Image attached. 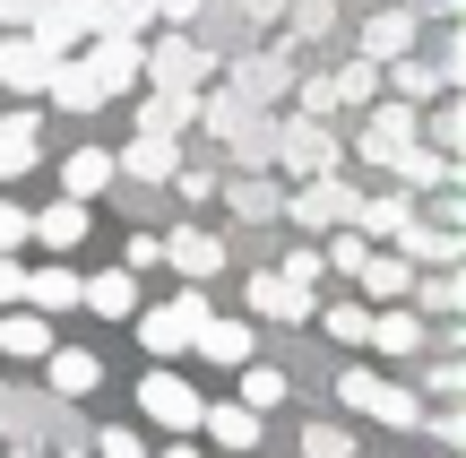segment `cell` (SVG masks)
<instances>
[{"instance_id":"cell-1","label":"cell","mask_w":466,"mask_h":458,"mask_svg":"<svg viewBox=\"0 0 466 458\" xmlns=\"http://www.w3.org/2000/svg\"><path fill=\"white\" fill-rule=\"evenodd\" d=\"M138 78L173 87V96H199V87H217V52L190 44V26H165L156 44H138Z\"/></svg>"},{"instance_id":"cell-2","label":"cell","mask_w":466,"mask_h":458,"mask_svg":"<svg viewBox=\"0 0 466 458\" xmlns=\"http://www.w3.org/2000/svg\"><path fill=\"white\" fill-rule=\"evenodd\" d=\"M337 398H346L354 415H380L389 433H415V424H423V398L406 390V381L371 372V363H354V372H337Z\"/></svg>"},{"instance_id":"cell-3","label":"cell","mask_w":466,"mask_h":458,"mask_svg":"<svg viewBox=\"0 0 466 458\" xmlns=\"http://www.w3.org/2000/svg\"><path fill=\"white\" fill-rule=\"evenodd\" d=\"M268 165H285L294 182H311V173H337L346 165V138L329 130V121H311V113H285L277 121V156Z\"/></svg>"},{"instance_id":"cell-4","label":"cell","mask_w":466,"mask_h":458,"mask_svg":"<svg viewBox=\"0 0 466 458\" xmlns=\"http://www.w3.org/2000/svg\"><path fill=\"white\" fill-rule=\"evenodd\" d=\"M354 199H363V190H354V182H337V173H311V182H294V190H285V208H277V217H294L302 225V234H337V225H354Z\"/></svg>"},{"instance_id":"cell-5","label":"cell","mask_w":466,"mask_h":458,"mask_svg":"<svg viewBox=\"0 0 466 458\" xmlns=\"http://www.w3.org/2000/svg\"><path fill=\"white\" fill-rule=\"evenodd\" d=\"M199 321H208V294H199V286H182L173 303H156L147 321H138V346H147L156 363H173V355H190V338H199Z\"/></svg>"},{"instance_id":"cell-6","label":"cell","mask_w":466,"mask_h":458,"mask_svg":"<svg viewBox=\"0 0 466 458\" xmlns=\"http://www.w3.org/2000/svg\"><path fill=\"white\" fill-rule=\"evenodd\" d=\"M363 165H380L389 173V156H398V148H415V121H423V104H406V96H371L363 104Z\"/></svg>"},{"instance_id":"cell-7","label":"cell","mask_w":466,"mask_h":458,"mask_svg":"<svg viewBox=\"0 0 466 458\" xmlns=\"http://www.w3.org/2000/svg\"><path fill=\"white\" fill-rule=\"evenodd\" d=\"M138 407H147V424H165V433H199V407H208V398L190 390L182 372H165V363H156V372L138 381Z\"/></svg>"},{"instance_id":"cell-8","label":"cell","mask_w":466,"mask_h":458,"mask_svg":"<svg viewBox=\"0 0 466 458\" xmlns=\"http://www.w3.org/2000/svg\"><path fill=\"white\" fill-rule=\"evenodd\" d=\"M96 26H104V0H35V17H26V35H44L52 52H78Z\"/></svg>"},{"instance_id":"cell-9","label":"cell","mask_w":466,"mask_h":458,"mask_svg":"<svg viewBox=\"0 0 466 458\" xmlns=\"http://www.w3.org/2000/svg\"><path fill=\"white\" fill-rule=\"evenodd\" d=\"M52 61H61V52H52L44 35H26V26H9V44H0V87H17V96H44V78H52Z\"/></svg>"},{"instance_id":"cell-10","label":"cell","mask_w":466,"mask_h":458,"mask_svg":"<svg viewBox=\"0 0 466 458\" xmlns=\"http://www.w3.org/2000/svg\"><path fill=\"white\" fill-rule=\"evenodd\" d=\"M165 242V269H182V286H208V277L225 269V242L208 234V225H173V234H156Z\"/></svg>"},{"instance_id":"cell-11","label":"cell","mask_w":466,"mask_h":458,"mask_svg":"<svg viewBox=\"0 0 466 458\" xmlns=\"http://www.w3.org/2000/svg\"><path fill=\"white\" fill-rule=\"evenodd\" d=\"M78 61L96 69V87H104V96H121V87H138V35L104 26V35H86V52H78Z\"/></svg>"},{"instance_id":"cell-12","label":"cell","mask_w":466,"mask_h":458,"mask_svg":"<svg viewBox=\"0 0 466 458\" xmlns=\"http://www.w3.org/2000/svg\"><path fill=\"white\" fill-rule=\"evenodd\" d=\"M389 251H406L415 269H450V260L466 251V234L458 225H432V217H406L398 234H389Z\"/></svg>"},{"instance_id":"cell-13","label":"cell","mask_w":466,"mask_h":458,"mask_svg":"<svg viewBox=\"0 0 466 458\" xmlns=\"http://www.w3.org/2000/svg\"><path fill=\"white\" fill-rule=\"evenodd\" d=\"M250 311H259V321H311V286H294V277L285 269H250Z\"/></svg>"},{"instance_id":"cell-14","label":"cell","mask_w":466,"mask_h":458,"mask_svg":"<svg viewBox=\"0 0 466 458\" xmlns=\"http://www.w3.org/2000/svg\"><path fill=\"white\" fill-rule=\"evenodd\" d=\"M121 165V182H173V165H182V138H165V130H138L130 148L113 156Z\"/></svg>"},{"instance_id":"cell-15","label":"cell","mask_w":466,"mask_h":458,"mask_svg":"<svg viewBox=\"0 0 466 458\" xmlns=\"http://www.w3.org/2000/svg\"><path fill=\"white\" fill-rule=\"evenodd\" d=\"M423 338H432V329H423V311H406V303H371V329H363V346H380L389 363H398V355H415Z\"/></svg>"},{"instance_id":"cell-16","label":"cell","mask_w":466,"mask_h":458,"mask_svg":"<svg viewBox=\"0 0 466 458\" xmlns=\"http://www.w3.org/2000/svg\"><path fill=\"white\" fill-rule=\"evenodd\" d=\"M78 303L96 311V321H130V311H138V269H96V277H78Z\"/></svg>"},{"instance_id":"cell-17","label":"cell","mask_w":466,"mask_h":458,"mask_svg":"<svg viewBox=\"0 0 466 458\" xmlns=\"http://www.w3.org/2000/svg\"><path fill=\"white\" fill-rule=\"evenodd\" d=\"M354 286H363V303H406V286H415V260L371 242V260L354 269Z\"/></svg>"},{"instance_id":"cell-18","label":"cell","mask_w":466,"mask_h":458,"mask_svg":"<svg viewBox=\"0 0 466 458\" xmlns=\"http://www.w3.org/2000/svg\"><path fill=\"white\" fill-rule=\"evenodd\" d=\"M44 96L61 104V113H104V104H113V96H104V87H96V69H86V61H69V52H61V61H52Z\"/></svg>"},{"instance_id":"cell-19","label":"cell","mask_w":466,"mask_h":458,"mask_svg":"<svg viewBox=\"0 0 466 458\" xmlns=\"http://www.w3.org/2000/svg\"><path fill=\"white\" fill-rule=\"evenodd\" d=\"M415 44H423V17H415V9L363 17V61H398V52H415Z\"/></svg>"},{"instance_id":"cell-20","label":"cell","mask_w":466,"mask_h":458,"mask_svg":"<svg viewBox=\"0 0 466 458\" xmlns=\"http://www.w3.org/2000/svg\"><path fill=\"white\" fill-rule=\"evenodd\" d=\"M26 242H44V251H78L86 242V199H52L26 217Z\"/></svg>"},{"instance_id":"cell-21","label":"cell","mask_w":466,"mask_h":458,"mask_svg":"<svg viewBox=\"0 0 466 458\" xmlns=\"http://www.w3.org/2000/svg\"><path fill=\"white\" fill-rule=\"evenodd\" d=\"M389 173H398V190H441V182H458V156H450V148H423V138H415V148L389 156Z\"/></svg>"},{"instance_id":"cell-22","label":"cell","mask_w":466,"mask_h":458,"mask_svg":"<svg viewBox=\"0 0 466 458\" xmlns=\"http://www.w3.org/2000/svg\"><path fill=\"white\" fill-rule=\"evenodd\" d=\"M0 355H26V363H44V355H52V311H26V303H9V311H0Z\"/></svg>"},{"instance_id":"cell-23","label":"cell","mask_w":466,"mask_h":458,"mask_svg":"<svg viewBox=\"0 0 466 458\" xmlns=\"http://www.w3.org/2000/svg\"><path fill=\"white\" fill-rule=\"evenodd\" d=\"M380 78H389V96H406V104H432V96H450L441 61H423V52H398V61H380Z\"/></svg>"},{"instance_id":"cell-24","label":"cell","mask_w":466,"mask_h":458,"mask_svg":"<svg viewBox=\"0 0 466 458\" xmlns=\"http://www.w3.org/2000/svg\"><path fill=\"white\" fill-rule=\"evenodd\" d=\"M121 182V165H113V148H78L61 165V199H104V190Z\"/></svg>"},{"instance_id":"cell-25","label":"cell","mask_w":466,"mask_h":458,"mask_svg":"<svg viewBox=\"0 0 466 458\" xmlns=\"http://www.w3.org/2000/svg\"><path fill=\"white\" fill-rule=\"evenodd\" d=\"M406 217H415V190H371V199H354V234L363 242H389Z\"/></svg>"},{"instance_id":"cell-26","label":"cell","mask_w":466,"mask_h":458,"mask_svg":"<svg viewBox=\"0 0 466 458\" xmlns=\"http://www.w3.org/2000/svg\"><path fill=\"white\" fill-rule=\"evenodd\" d=\"M233 87H242L250 104H277L285 87H294V61H285V52H250V61H233Z\"/></svg>"},{"instance_id":"cell-27","label":"cell","mask_w":466,"mask_h":458,"mask_svg":"<svg viewBox=\"0 0 466 458\" xmlns=\"http://www.w3.org/2000/svg\"><path fill=\"white\" fill-rule=\"evenodd\" d=\"M190 346H199L208 363H225V372H233V363H250V346H259V338H250V321H217V311H208Z\"/></svg>"},{"instance_id":"cell-28","label":"cell","mask_w":466,"mask_h":458,"mask_svg":"<svg viewBox=\"0 0 466 458\" xmlns=\"http://www.w3.org/2000/svg\"><path fill=\"white\" fill-rule=\"evenodd\" d=\"M190 121H199V96H173V87H147V96H138V130H165V138H182Z\"/></svg>"},{"instance_id":"cell-29","label":"cell","mask_w":466,"mask_h":458,"mask_svg":"<svg viewBox=\"0 0 466 458\" xmlns=\"http://www.w3.org/2000/svg\"><path fill=\"white\" fill-rule=\"evenodd\" d=\"M217 190L233 199V217H250V225H268V217L285 208V190L268 182V173H233V182H217Z\"/></svg>"},{"instance_id":"cell-30","label":"cell","mask_w":466,"mask_h":458,"mask_svg":"<svg viewBox=\"0 0 466 458\" xmlns=\"http://www.w3.org/2000/svg\"><path fill=\"white\" fill-rule=\"evenodd\" d=\"M44 372H52V390H61V398H86V390L104 381V363L86 355V346H52V355H44Z\"/></svg>"},{"instance_id":"cell-31","label":"cell","mask_w":466,"mask_h":458,"mask_svg":"<svg viewBox=\"0 0 466 458\" xmlns=\"http://www.w3.org/2000/svg\"><path fill=\"white\" fill-rule=\"evenodd\" d=\"M415 138H423V148H466V104L458 96H432V104H423V121H415Z\"/></svg>"},{"instance_id":"cell-32","label":"cell","mask_w":466,"mask_h":458,"mask_svg":"<svg viewBox=\"0 0 466 458\" xmlns=\"http://www.w3.org/2000/svg\"><path fill=\"white\" fill-rule=\"evenodd\" d=\"M199 424L217 433V450H259V407H242V398L233 407H199Z\"/></svg>"},{"instance_id":"cell-33","label":"cell","mask_w":466,"mask_h":458,"mask_svg":"<svg viewBox=\"0 0 466 458\" xmlns=\"http://www.w3.org/2000/svg\"><path fill=\"white\" fill-rule=\"evenodd\" d=\"M26 311H69L78 303V269H26V294H17Z\"/></svg>"},{"instance_id":"cell-34","label":"cell","mask_w":466,"mask_h":458,"mask_svg":"<svg viewBox=\"0 0 466 458\" xmlns=\"http://www.w3.org/2000/svg\"><path fill=\"white\" fill-rule=\"evenodd\" d=\"M268 156H277V113H250L242 130H233V165H242V173H268Z\"/></svg>"},{"instance_id":"cell-35","label":"cell","mask_w":466,"mask_h":458,"mask_svg":"<svg viewBox=\"0 0 466 458\" xmlns=\"http://www.w3.org/2000/svg\"><path fill=\"white\" fill-rule=\"evenodd\" d=\"M26 165H35V113H9L0 121V182H17Z\"/></svg>"},{"instance_id":"cell-36","label":"cell","mask_w":466,"mask_h":458,"mask_svg":"<svg viewBox=\"0 0 466 458\" xmlns=\"http://www.w3.org/2000/svg\"><path fill=\"white\" fill-rule=\"evenodd\" d=\"M406 294H415L423 311H441V321H450V311H466V277H450V269H432V277H415V286H406Z\"/></svg>"},{"instance_id":"cell-37","label":"cell","mask_w":466,"mask_h":458,"mask_svg":"<svg viewBox=\"0 0 466 458\" xmlns=\"http://www.w3.org/2000/svg\"><path fill=\"white\" fill-rule=\"evenodd\" d=\"M329 96H337V113H346V104H371V96H380V61H346L329 78Z\"/></svg>"},{"instance_id":"cell-38","label":"cell","mask_w":466,"mask_h":458,"mask_svg":"<svg viewBox=\"0 0 466 458\" xmlns=\"http://www.w3.org/2000/svg\"><path fill=\"white\" fill-rule=\"evenodd\" d=\"M233 372H242V407H285V372H277V363H233Z\"/></svg>"},{"instance_id":"cell-39","label":"cell","mask_w":466,"mask_h":458,"mask_svg":"<svg viewBox=\"0 0 466 458\" xmlns=\"http://www.w3.org/2000/svg\"><path fill=\"white\" fill-rule=\"evenodd\" d=\"M311 321H329V338H337V346H363L371 303H329V311H311Z\"/></svg>"},{"instance_id":"cell-40","label":"cell","mask_w":466,"mask_h":458,"mask_svg":"<svg viewBox=\"0 0 466 458\" xmlns=\"http://www.w3.org/2000/svg\"><path fill=\"white\" fill-rule=\"evenodd\" d=\"M302 458H354V433L346 424H302Z\"/></svg>"},{"instance_id":"cell-41","label":"cell","mask_w":466,"mask_h":458,"mask_svg":"<svg viewBox=\"0 0 466 458\" xmlns=\"http://www.w3.org/2000/svg\"><path fill=\"white\" fill-rule=\"evenodd\" d=\"M86 450H96V458H147V442H138L130 424H104V433H96Z\"/></svg>"},{"instance_id":"cell-42","label":"cell","mask_w":466,"mask_h":458,"mask_svg":"<svg viewBox=\"0 0 466 458\" xmlns=\"http://www.w3.org/2000/svg\"><path fill=\"white\" fill-rule=\"evenodd\" d=\"M285 96H294V104H302V113H311V121H329V113H337L329 78H294V87H285Z\"/></svg>"},{"instance_id":"cell-43","label":"cell","mask_w":466,"mask_h":458,"mask_svg":"<svg viewBox=\"0 0 466 458\" xmlns=\"http://www.w3.org/2000/svg\"><path fill=\"white\" fill-rule=\"evenodd\" d=\"M415 398H466V363H432Z\"/></svg>"},{"instance_id":"cell-44","label":"cell","mask_w":466,"mask_h":458,"mask_svg":"<svg viewBox=\"0 0 466 458\" xmlns=\"http://www.w3.org/2000/svg\"><path fill=\"white\" fill-rule=\"evenodd\" d=\"M285 277H294V286H319V277H329V260H319V242H302V251H285Z\"/></svg>"},{"instance_id":"cell-45","label":"cell","mask_w":466,"mask_h":458,"mask_svg":"<svg viewBox=\"0 0 466 458\" xmlns=\"http://www.w3.org/2000/svg\"><path fill=\"white\" fill-rule=\"evenodd\" d=\"M173 190H182V199L199 208V199H217V173H190V165H173Z\"/></svg>"},{"instance_id":"cell-46","label":"cell","mask_w":466,"mask_h":458,"mask_svg":"<svg viewBox=\"0 0 466 458\" xmlns=\"http://www.w3.org/2000/svg\"><path fill=\"white\" fill-rule=\"evenodd\" d=\"M17 294H26V260H17V251H0V311H9Z\"/></svg>"},{"instance_id":"cell-47","label":"cell","mask_w":466,"mask_h":458,"mask_svg":"<svg viewBox=\"0 0 466 458\" xmlns=\"http://www.w3.org/2000/svg\"><path fill=\"white\" fill-rule=\"evenodd\" d=\"M121 269H165V242H156V234H130V251H121Z\"/></svg>"},{"instance_id":"cell-48","label":"cell","mask_w":466,"mask_h":458,"mask_svg":"<svg viewBox=\"0 0 466 458\" xmlns=\"http://www.w3.org/2000/svg\"><path fill=\"white\" fill-rule=\"evenodd\" d=\"M17 242H26V208L0 199V251H17Z\"/></svg>"},{"instance_id":"cell-49","label":"cell","mask_w":466,"mask_h":458,"mask_svg":"<svg viewBox=\"0 0 466 458\" xmlns=\"http://www.w3.org/2000/svg\"><path fill=\"white\" fill-rule=\"evenodd\" d=\"M156 17H165V26H190V17H199V0H156Z\"/></svg>"},{"instance_id":"cell-50","label":"cell","mask_w":466,"mask_h":458,"mask_svg":"<svg viewBox=\"0 0 466 458\" xmlns=\"http://www.w3.org/2000/svg\"><path fill=\"white\" fill-rule=\"evenodd\" d=\"M35 17V0H0V26H26Z\"/></svg>"},{"instance_id":"cell-51","label":"cell","mask_w":466,"mask_h":458,"mask_svg":"<svg viewBox=\"0 0 466 458\" xmlns=\"http://www.w3.org/2000/svg\"><path fill=\"white\" fill-rule=\"evenodd\" d=\"M423 9H432V17H458V9H466V0H423Z\"/></svg>"},{"instance_id":"cell-52","label":"cell","mask_w":466,"mask_h":458,"mask_svg":"<svg viewBox=\"0 0 466 458\" xmlns=\"http://www.w3.org/2000/svg\"><path fill=\"white\" fill-rule=\"evenodd\" d=\"M165 458H199V450H190V433H182V442H173V450H165Z\"/></svg>"},{"instance_id":"cell-53","label":"cell","mask_w":466,"mask_h":458,"mask_svg":"<svg viewBox=\"0 0 466 458\" xmlns=\"http://www.w3.org/2000/svg\"><path fill=\"white\" fill-rule=\"evenodd\" d=\"M389 458H398V450H389Z\"/></svg>"}]
</instances>
